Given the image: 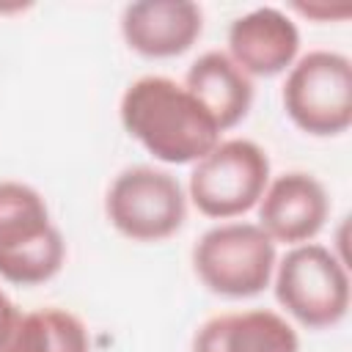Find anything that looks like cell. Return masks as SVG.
<instances>
[{"label": "cell", "instance_id": "6da1fadb", "mask_svg": "<svg viewBox=\"0 0 352 352\" xmlns=\"http://www.w3.org/2000/svg\"><path fill=\"white\" fill-rule=\"evenodd\" d=\"M121 124L154 160L195 165L220 143V126L176 80L146 74L126 85L118 104Z\"/></svg>", "mask_w": 352, "mask_h": 352}, {"label": "cell", "instance_id": "7a4b0ae2", "mask_svg": "<svg viewBox=\"0 0 352 352\" xmlns=\"http://www.w3.org/2000/svg\"><path fill=\"white\" fill-rule=\"evenodd\" d=\"M66 242L44 195L16 179H0V278L38 286L60 272Z\"/></svg>", "mask_w": 352, "mask_h": 352}, {"label": "cell", "instance_id": "3957f363", "mask_svg": "<svg viewBox=\"0 0 352 352\" xmlns=\"http://www.w3.org/2000/svg\"><path fill=\"white\" fill-rule=\"evenodd\" d=\"M278 305L308 330L336 327L349 311V272L341 256L319 242L294 245L275 264Z\"/></svg>", "mask_w": 352, "mask_h": 352}, {"label": "cell", "instance_id": "277c9868", "mask_svg": "<svg viewBox=\"0 0 352 352\" xmlns=\"http://www.w3.org/2000/svg\"><path fill=\"white\" fill-rule=\"evenodd\" d=\"M275 264V242L261 231L258 223H217L204 231L192 248V270L198 280L212 294L228 300L261 294L272 283Z\"/></svg>", "mask_w": 352, "mask_h": 352}, {"label": "cell", "instance_id": "5b68a950", "mask_svg": "<svg viewBox=\"0 0 352 352\" xmlns=\"http://www.w3.org/2000/svg\"><path fill=\"white\" fill-rule=\"evenodd\" d=\"M292 124L314 138H333L352 124V60L336 50L300 55L280 91Z\"/></svg>", "mask_w": 352, "mask_h": 352}, {"label": "cell", "instance_id": "8992f818", "mask_svg": "<svg viewBox=\"0 0 352 352\" xmlns=\"http://www.w3.org/2000/svg\"><path fill=\"white\" fill-rule=\"evenodd\" d=\"M267 184V151L248 138H228L192 165L187 198L212 220H234L261 201Z\"/></svg>", "mask_w": 352, "mask_h": 352}, {"label": "cell", "instance_id": "52a82bcc", "mask_svg": "<svg viewBox=\"0 0 352 352\" xmlns=\"http://www.w3.org/2000/svg\"><path fill=\"white\" fill-rule=\"evenodd\" d=\"M104 214L132 242H162L187 217V192L176 176L151 165L124 168L107 187Z\"/></svg>", "mask_w": 352, "mask_h": 352}, {"label": "cell", "instance_id": "ba28073f", "mask_svg": "<svg viewBox=\"0 0 352 352\" xmlns=\"http://www.w3.org/2000/svg\"><path fill=\"white\" fill-rule=\"evenodd\" d=\"M258 209L261 231L278 245H305L311 242L327 223L330 198L324 184L305 170H286L270 179Z\"/></svg>", "mask_w": 352, "mask_h": 352}, {"label": "cell", "instance_id": "9c48e42d", "mask_svg": "<svg viewBox=\"0 0 352 352\" xmlns=\"http://www.w3.org/2000/svg\"><path fill=\"white\" fill-rule=\"evenodd\" d=\"M228 58L248 77H275L289 72L300 58V30L297 22L275 8L258 6L228 25Z\"/></svg>", "mask_w": 352, "mask_h": 352}, {"label": "cell", "instance_id": "30bf717a", "mask_svg": "<svg viewBox=\"0 0 352 352\" xmlns=\"http://www.w3.org/2000/svg\"><path fill=\"white\" fill-rule=\"evenodd\" d=\"M204 30V11L192 0H140L121 11V36L143 58L184 55Z\"/></svg>", "mask_w": 352, "mask_h": 352}, {"label": "cell", "instance_id": "8fae6325", "mask_svg": "<svg viewBox=\"0 0 352 352\" xmlns=\"http://www.w3.org/2000/svg\"><path fill=\"white\" fill-rule=\"evenodd\" d=\"M190 352H300V336L278 311H228L195 330Z\"/></svg>", "mask_w": 352, "mask_h": 352}, {"label": "cell", "instance_id": "7c38bea8", "mask_svg": "<svg viewBox=\"0 0 352 352\" xmlns=\"http://www.w3.org/2000/svg\"><path fill=\"white\" fill-rule=\"evenodd\" d=\"M182 85L212 116L220 132L234 129L253 104V80L223 50L201 52L190 63Z\"/></svg>", "mask_w": 352, "mask_h": 352}, {"label": "cell", "instance_id": "4fadbf2b", "mask_svg": "<svg viewBox=\"0 0 352 352\" xmlns=\"http://www.w3.org/2000/svg\"><path fill=\"white\" fill-rule=\"evenodd\" d=\"M0 352H47V327L41 308L22 314L0 289Z\"/></svg>", "mask_w": 352, "mask_h": 352}, {"label": "cell", "instance_id": "5bb4252c", "mask_svg": "<svg viewBox=\"0 0 352 352\" xmlns=\"http://www.w3.org/2000/svg\"><path fill=\"white\" fill-rule=\"evenodd\" d=\"M47 327V352H91L85 322L66 308H41Z\"/></svg>", "mask_w": 352, "mask_h": 352}, {"label": "cell", "instance_id": "9a60e30c", "mask_svg": "<svg viewBox=\"0 0 352 352\" xmlns=\"http://www.w3.org/2000/svg\"><path fill=\"white\" fill-rule=\"evenodd\" d=\"M292 8L308 19L330 22V19H346L352 14L349 6H327V3H292Z\"/></svg>", "mask_w": 352, "mask_h": 352}]
</instances>
